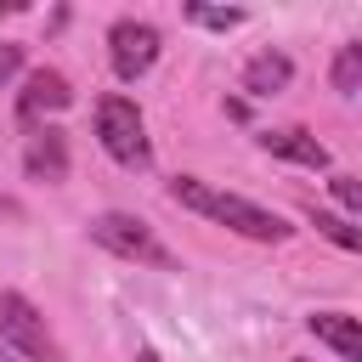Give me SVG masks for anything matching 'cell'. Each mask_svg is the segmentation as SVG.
<instances>
[{
    "mask_svg": "<svg viewBox=\"0 0 362 362\" xmlns=\"http://www.w3.org/2000/svg\"><path fill=\"white\" fill-rule=\"evenodd\" d=\"M170 198H175L181 209H192V215L238 232V238H255V243H283V238H288V221H283V215H272V209H260V204H249V198H238V192H221V187L198 181V175H175V181H170Z\"/></svg>",
    "mask_w": 362,
    "mask_h": 362,
    "instance_id": "cell-1",
    "label": "cell"
},
{
    "mask_svg": "<svg viewBox=\"0 0 362 362\" xmlns=\"http://www.w3.org/2000/svg\"><path fill=\"white\" fill-rule=\"evenodd\" d=\"M96 136H102V147H107L119 164H130V170H141V164L153 158L141 107H136L130 96H102V102H96Z\"/></svg>",
    "mask_w": 362,
    "mask_h": 362,
    "instance_id": "cell-2",
    "label": "cell"
},
{
    "mask_svg": "<svg viewBox=\"0 0 362 362\" xmlns=\"http://www.w3.org/2000/svg\"><path fill=\"white\" fill-rule=\"evenodd\" d=\"M90 238L102 243V249H113L119 260H136V266H158V272H170L175 266V255L153 238V226L147 221H136V215H119V209H107V215H96L90 221Z\"/></svg>",
    "mask_w": 362,
    "mask_h": 362,
    "instance_id": "cell-3",
    "label": "cell"
},
{
    "mask_svg": "<svg viewBox=\"0 0 362 362\" xmlns=\"http://www.w3.org/2000/svg\"><path fill=\"white\" fill-rule=\"evenodd\" d=\"M0 339H11L23 356H34V362H62V345L51 339V328H45V317L17 294V288H0Z\"/></svg>",
    "mask_w": 362,
    "mask_h": 362,
    "instance_id": "cell-4",
    "label": "cell"
},
{
    "mask_svg": "<svg viewBox=\"0 0 362 362\" xmlns=\"http://www.w3.org/2000/svg\"><path fill=\"white\" fill-rule=\"evenodd\" d=\"M107 57H113V74L119 79H141L158 62V28L141 23V17H119L107 28Z\"/></svg>",
    "mask_w": 362,
    "mask_h": 362,
    "instance_id": "cell-5",
    "label": "cell"
},
{
    "mask_svg": "<svg viewBox=\"0 0 362 362\" xmlns=\"http://www.w3.org/2000/svg\"><path fill=\"white\" fill-rule=\"evenodd\" d=\"M68 102H74L68 79H62L57 68H34V74L23 79V96H17V119H23V124H34L40 113H62Z\"/></svg>",
    "mask_w": 362,
    "mask_h": 362,
    "instance_id": "cell-6",
    "label": "cell"
},
{
    "mask_svg": "<svg viewBox=\"0 0 362 362\" xmlns=\"http://www.w3.org/2000/svg\"><path fill=\"white\" fill-rule=\"evenodd\" d=\"M23 170H28L34 181H68V136H62L57 124L34 130L28 147H23Z\"/></svg>",
    "mask_w": 362,
    "mask_h": 362,
    "instance_id": "cell-7",
    "label": "cell"
},
{
    "mask_svg": "<svg viewBox=\"0 0 362 362\" xmlns=\"http://www.w3.org/2000/svg\"><path fill=\"white\" fill-rule=\"evenodd\" d=\"M260 147H266L272 158H288V164H305V170H328V147H322L311 130H300V124H288V130H266Z\"/></svg>",
    "mask_w": 362,
    "mask_h": 362,
    "instance_id": "cell-8",
    "label": "cell"
},
{
    "mask_svg": "<svg viewBox=\"0 0 362 362\" xmlns=\"http://www.w3.org/2000/svg\"><path fill=\"white\" fill-rule=\"evenodd\" d=\"M305 328H311L322 345H334L339 362H362V328H356V317H345V311H317V317H305Z\"/></svg>",
    "mask_w": 362,
    "mask_h": 362,
    "instance_id": "cell-9",
    "label": "cell"
},
{
    "mask_svg": "<svg viewBox=\"0 0 362 362\" xmlns=\"http://www.w3.org/2000/svg\"><path fill=\"white\" fill-rule=\"evenodd\" d=\"M294 79V62L283 57V51H260L249 68H243V90L249 96H272V90H283Z\"/></svg>",
    "mask_w": 362,
    "mask_h": 362,
    "instance_id": "cell-10",
    "label": "cell"
},
{
    "mask_svg": "<svg viewBox=\"0 0 362 362\" xmlns=\"http://www.w3.org/2000/svg\"><path fill=\"white\" fill-rule=\"evenodd\" d=\"M356 85H362V45H339V57H334V90L356 96Z\"/></svg>",
    "mask_w": 362,
    "mask_h": 362,
    "instance_id": "cell-11",
    "label": "cell"
},
{
    "mask_svg": "<svg viewBox=\"0 0 362 362\" xmlns=\"http://www.w3.org/2000/svg\"><path fill=\"white\" fill-rule=\"evenodd\" d=\"M311 226L317 232H328L339 249H362V232L351 226V221H339V215H328V209H311Z\"/></svg>",
    "mask_w": 362,
    "mask_h": 362,
    "instance_id": "cell-12",
    "label": "cell"
},
{
    "mask_svg": "<svg viewBox=\"0 0 362 362\" xmlns=\"http://www.w3.org/2000/svg\"><path fill=\"white\" fill-rule=\"evenodd\" d=\"M187 17L204 23V28H238L243 23V11H209V6H187Z\"/></svg>",
    "mask_w": 362,
    "mask_h": 362,
    "instance_id": "cell-13",
    "label": "cell"
},
{
    "mask_svg": "<svg viewBox=\"0 0 362 362\" xmlns=\"http://www.w3.org/2000/svg\"><path fill=\"white\" fill-rule=\"evenodd\" d=\"M334 198H339L345 209H362V187H356V175H334Z\"/></svg>",
    "mask_w": 362,
    "mask_h": 362,
    "instance_id": "cell-14",
    "label": "cell"
},
{
    "mask_svg": "<svg viewBox=\"0 0 362 362\" xmlns=\"http://www.w3.org/2000/svg\"><path fill=\"white\" fill-rule=\"evenodd\" d=\"M17 68H23V45H11V40H0V85H6V79H11Z\"/></svg>",
    "mask_w": 362,
    "mask_h": 362,
    "instance_id": "cell-15",
    "label": "cell"
},
{
    "mask_svg": "<svg viewBox=\"0 0 362 362\" xmlns=\"http://www.w3.org/2000/svg\"><path fill=\"white\" fill-rule=\"evenodd\" d=\"M136 362H158V351H147V345H141V351H136Z\"/></svg>",
    "mask_w": 362,
    "mask_h": 362,
    "instance_id": "cell-16",
    "label": "cell"
}]
</instances>
